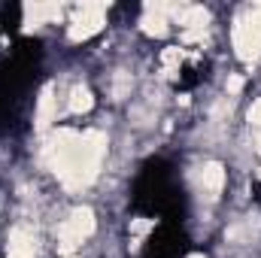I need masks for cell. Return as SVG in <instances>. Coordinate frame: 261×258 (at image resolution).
<instances>
[{
  "mask_svg": "<svg viewBox=\"0 0 261 258\" xmlns=\"http://www.w3.org/2000/svg\"><path fill=\"white\" fill-rule=\"evenodd\" d=\"M179 64H182V49H167V52L161 55V67H164V76H173Z\"/></svg>",
  "mask_w": 261,
  "mask_h": 258,
  "instance_id": "cell-12",
  "label": "cell"
},
{
  "mask_svg": "<svg viewBox=\"0 0 261 258\" xmlns=\"http://www.w3.org/2000/svg\"><path fill=\"white\" fill-rule=\"evenodd\" d=\"M40 255V237L28 225H15L6 237V258H37Z\"/></svg>",
  "mask_w": 261,
  "mask_h": 258,
  "instance_id": "cell-5",
  "label": "cell"
},
{
  "mask_svg": "<svg viewBox=\"0 0 261 258\" xmlns=\"http://www.w3.org/2000/svg\"><path fill=\"white\" fill-rule=\"evenodd\" d=\"M58 15H61V3H28L24 6V31L40 28Z\"/></svg>",
  "mask_w": 261,
  "mask_h": 258,
  "instance_id": "cell-8",
  "label": "cell"
},
{
  "mask_svg": "<svg viewBox=\"0 0 261 258\" xmlns=\"http://www.w3.org/2000/svg\"><path fill=\"white\" fill-rule=\"evenodd\" d=\"M103 18H107V6L103 3H82L70 21V40L79 43V40H88L94 37L100 28H103Z\"/></svg>",
  "mask_w": 261,
  "mask_h": 258,
  "instance_id": "cell-4",
  "label": "cell"
},
{
  "mask_svg": "<svg viewBox=\"0 0 261 258\" xmlns=\"http://www.w3.org/2000/svg\"><path fill=\"white\" fill-rule=\"evenodd\" d=\"M234 49L243 61L261 58V3L246 6L234 24Z\"/></svg>",
  "mask_w": 261,
  "mask_h": 258,
  "instance_id": "cell-2",
  "label": "cell"
},
{
  "mask_svg": "<svg viewBox=\"0 0 261 258\" xmlns=\"http://www.w3.org/2000/svg\"><path fill=\"white\" fill-rule=\"evenodd\" d=\"M58 107H55V85H46L43 94H40V110H37V125L40 128H49L52 119H55Z\"/></svg>",
  "mask_w": 261,
  "mask_h": 258,
  "instance_id": "cell-9",
  "label": "cell"
},
{
  "mask_svg": "<svg viewBox=\"0 0 261 258\" xmlns=\"http://www.w3.org/2000/svg\"><path fill=\"white\" fill-rule=\"evenodd\" d=\"M43 155L67 189H82L100 170V161L107 155V137L100 131H58Z\"/></svg>",
  "mask_w": 261,
  "mask_h": 258,
  "instance_id": "cell-1",
  "label": "cell"
},
{
  "mask_svg": "<svg viewBox=\"0 0 261 258\" xmlns=\"http://www.w3.org/2000/svg\"><path fill=\"white\" fill-rule=\"evenodd\" d=\"M189 258H203V255H200V252H195V255H189Z\"/></svg>",
  "mask_w": 261,
  "mask_h": 258,
  "instance_id": "cell-13",
  "label": "cell"
},
{
  "mask_svg": "<svg viewBox=\"0 0 261 258\" xmlns=\"http://www.w3.org/2000/svg\"><path fill=\"white\" fill-rule=\"evenodd\" d=\"M258 228H261V219L252 213V216H246L243 222H237L234 228H228V237H231V240H240V243H249V240L258 234Z\"/></svg>",
  "mask_w": 261,
  "mask_h": 258,
  "instance_id": "cell-10",
  "label": "cell"
},
{
  "mask_svg": "<svg viewBox=\"0 0 261 258\" xmlns=\"http://www.w3.org/2000/svg\"><path fill=\"white\" fill-rule=\"evenodd\" d=\"M176 12H179V6H167V3H149V6L143 9V18H140V24H143V31H146L149 37H164V34H167V24H170V15L176 18Z\"/></svg>",
  "mask_w": 261,
  "mask_h": 258,
  "instance_id": "cell-6",
  "label": "cell"
},
{
  "mask_svg": "<svg viewBox=\"0 0 261 258\" xmlns=\"http://www.w3.org/2000/svg\"><path fill=\"white\" fill-rule=\"evenodd\" d=\"M195 186H197L200 194H206L210 200H216L219 192H222V186H225V170H222V164L210 161V164L197 167L195 170Z\"/></svg>",
  "mask_w": 261,
  "mask_h": 258,
  "instance_id": "cell-7",
  "label": "cell"
},
{
  "mask_svg": "<svg viewBox=\"0 0 261 258\" xmlns=\"http://www.w3.org/2000/svg\"><path fill=\"white\" fill-rule=\"evenodd\" d=\"M94 107V97H91V91L85 88V85H73V91H70V113H88Z\"/></svg>",
  "mask_w": 261,
  "mask_h": 258,
  "instance_id": "cell-11",
  "label": "cell"
},
{
  "mask_svg": "<svg viewBox=\"0 0 261 258\" xmlns=\"http://www.w3.org/2000/svg\"><path fill=\"white\" fill-rule=\"evenodd\" d=\"M94 234V213L88 207H79L67 216L64 222L58 225V252L70 255L82 246V240H88Z\"/></svg>",
  "mask_w": 261,
  "mask_h": 258,
  "instance_id": "cell-3",
  "label": "cell"
}]
</instances>
